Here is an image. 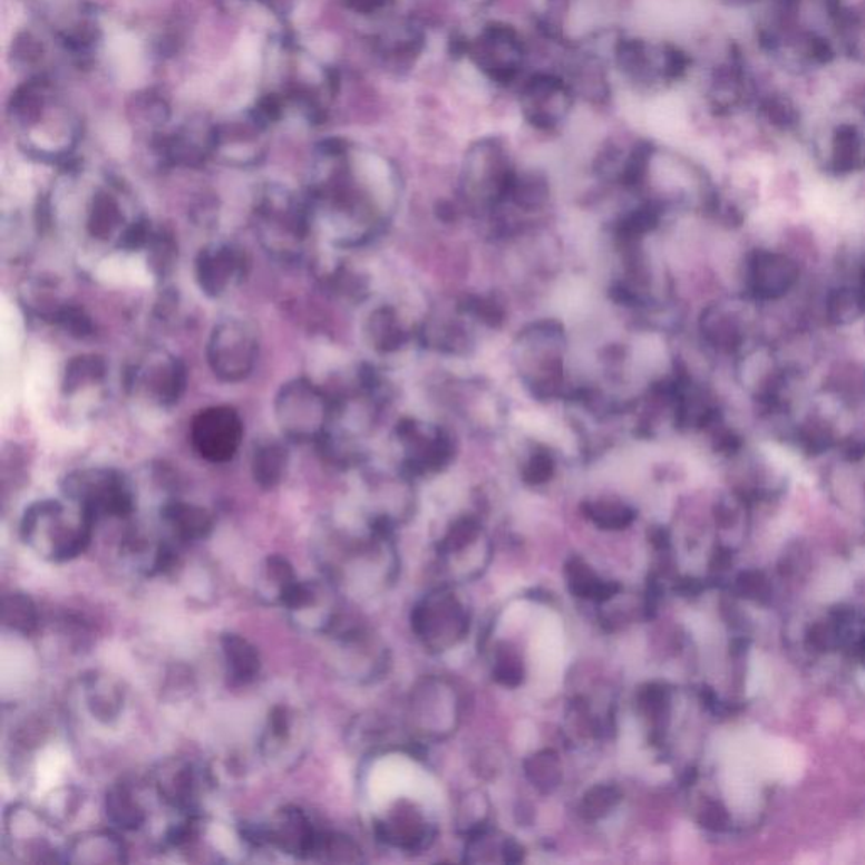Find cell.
<instances>
[{
    "instance_id": "1",
    "label": "cell",
    "mask_w": 865,
    "mask_h": 865,
    "mask_svg": "<svg viewBox=\"0 0 865 865\" xmlns=\"http://www.w3.org/2000/svg\"><path fill=\"white\" fill-rule=\"evenodd\" d=\"M251 222L265 254L281 264L303 261L311 235L317 232L310 203L278 188L259 196Z\"/></svg>"
},
{
    "instance_id": "22",
    "label": "cell",
    "mask_w": 865,
    "mask_h": 865,
    "mask_svg": "<svg viewBox=\"0 0 865 865\" xmlns=\"http://www.w3.org/2000/svg\"><path fill=\"white\" fill-rule=\"evenodd\" d=\"M147 257V268L157 280H165L172 274L178 261V244L175 235L166 229L156 227L149 244L144 249Z\"/></svg>"
},
{
    "instance_id": "28",
    "label": "cell",
    "mask_w": 865,
    "mask_h": 865,
    "mask_svg": "<svg viewBox=\"0 0 865 865\" xmlns=\"http://www.w3.org/2000/svg\"><path fill=\"white\" fill-rule=\"evenodd\" d=\"M586 514L593 523L605 527V529H622L634 519L631 507L624 506V504L609 503V500L589 504Z\"/></svg>"
},
{
    "instance_id": "23",
    "label": "cell",
    "mask_w": 865,
    "mask_h": 865,
    "mask_svg": "<svg viewBox=\"0 0 865 865\" xmlns=\"http://www.w3.org/2000/svg\"><path fill=\"white\" fill-rule=\"evenodd\" d=\"M2 622L12 632L31 635L39 625V614L35 601L26 593H8L2 602Z\"/></svg>"
},
{
    "instance_id": "30",
    "label": "cell",
    "mask_w": 865,
    "mask_h": 865,
    "mask_svg": "<svg viewBox=\"0 0 865 865\" xmlns=\"http://www.w3.org/2000/svg\"><path fill=\"white\" fill-rule=\"evenodd\" d=\"M555 474V458L545 448L534 451L524 465L523 478L531 485L548 482Z\"/></svg>"
},
{
    "instance_id": "10",
    "label": "cell",
    "mask_w": 865,
    "mask_h": 865,
    "mask_svg": "<svg viewBox=\"0 0 865 865\" xmlns=\"http://www.w3.org/2000/svg\"><path fill=\"white\" fill-rule=\"evenodd\" d=\"M412 628L422 638L437 641L440 634H447L448 642L454 638H460L467 628V618L460 605L457 604L450 595H440L425 604V608H418L412 615Z\"/></svg>"
},
{
    "instance_id": "18",
    "label": "cell",
    "mask_w": 865,
    "mask_h": 865,
    "mask_svg": "<svg viewBox=\"0 0 865 865\" xmlns=\"http://www.w3.org/2000/svg\"><path fill=\"white\" fill-rule=\"evenodd\" d=\"M828 166L837 176H854L865 169V140L852 127H842L835 134L828 154Z\"/></svg>"
},
{
    "instance_id": "32",
    "label": "cell",
    "mask_w": 865,
    "mask_h": 865,
    "mask_svg": "<svg viewBox=\"0 0 865 865\" xmlns=\"http://www.w3.org/2000/svg\"><path fill=\"white\" fill-rule=\"evenodd\" d=\"M497 680L503 681L504 684L519 683L523 680V670H521L519 661L513 657L503 658L499 660V664L496 668Z\"/></svg>"
},
{
    "instance_id": "26",
    "label": "cell",
    "mask_w": 865,
    "mask_h": 865,
    "mask_svg": "<svg viewBox=\"0 0 865 865\" xmlns=\"http://www.w3.org/2000/svg\"><path fill=\"white\" fill-rule=\"evenodd\" d=\"M568 575L573 592L579 593L582 597L604 601V599L612 597L618 590V586L599 580L597 576L593 575L592 570L583 565L582 562H573L568 568Z\"/></svg>"
},
{
    "instance_id": "25",
    "label": "cell",
    "mask_w": 865,
    "mask_h": 865,
    "mask_svg": "<svg viewBox=\"0 0 865 865\" xmlns=\"http://www.w3.org/2000/svg\"><path fill=\"white\" fill-rule=\"evenodd\" d=\"M88 707L97 719L108 722L119 716L123 693L105 678H90L87 684Z\"/></svg>"
},
{
    "instance_id": "15",
    "label": "cell",
    "mask_w": 865,
    "mask_h": 865,
    "mask_svg": "<svg viewBox=\"0 0 865 865\" xmlns=\"http://www.w3.org/2000/svg\"><path fill=\"white\" fill-rule=\"evenodd\" d=\"M157 789L166 803L175 808L188 811L193 809L198 795L200 778L196 769L188 762H169L157 772Z\"/></svg>"
},
{
    "instance_id": "2",
    "label": "cell",
    "mask_w": 865,
    "mask_h": 865,
    "mask_svg": "<svg viewBox=\"0 0 865 865\" xmlns=\"http://www.w3.org/2000/svg\"><path fill=\"white\" fill-rule=\"evenodd\" d=\"M68 503L67 506L61 500H39L22 516V540L49 562H70L90 545L97 521L84 507Z\"/></svg>"
},
{
    "instance_id": "24",
    "label": "cell",
    "mask_w": 865,
    "mask_h": 865,
    "mask_svg": "<svg viewBox=\"0 0 865 865\" xmlns=\"http://www.w3.org/2000/svg\"><path fill=\"white\" fill-rule=\"evenodd\" d=\"M324 288L337 297L350 301H362L369 293V281L347 265H333L320 274Z\"/></svg>"
},
{
    "instance_id": "13",
    "label": "cell",
    "mask_w": 865,
    "mask_h": 865,
    "mask_svg": "<svg viewBox=\"0 0 865 865\" xmlns=\"http://www.w3.org/2000/svg\"><path fill=\"white\" fill-rule=\"evenodd\" d=\"M290 467L288 444L278 438H262L254 445L251 458L252 478L264 490L276 489Z\"/></svg>"
},
{
    "instance_id": "8",
    "label": "cell",
    "mask_w": 865,
    "mask_h": 865,
    "mask_svg": "<svg viewBox=\"0 0 865 865\" xmlns=\"http://www.w3.org/2000/svg\"><path fill=\"white\" fill-rule=\"evenodd\" d=\"M249 257L241 245L229 241L210 242L195 259V280L200 291L212 300L224 298L244 283Z\"/></svg>"
},
{
    "instance_id": "4",
    "label": "cell",
    "mask_w": 865,
    "mask_h": 865,
    "mask_svg": "<svg viewBox=\"0 0 865 865\" xmlns=\"http://www.w3.org/2000/svg\"><path fill=\"white\" fill-rule=\"evenodd\" d=\"M261 336L254 321L227 317L213 327L206 343L210 370L225 385L247 381L257 366Z\"/></svg>"
},
{
    "instance_id": "11",
    "label": "cell",
    "mask_w": 865,
    "mask_h": 865,
    "mask_svg": "<svg viewBox=\"0 0 865 865\" xmlns=\"http://www.w3.org/2000/svg\"><path fill=\"white\" fill-rule=\"evenodd\" d=\"M65 861L88 865L124 864L127 862V847L114 832H88L68 844Z\"/></svg>"
},
{
    "instance_id": "9",
    "label": "cell",
    "mask_w": 865,
    "mask_h": 865,
    "mask_svg": "<svg viewBox=\"0 0 865 865\" xmlns=\"http://www.w3.org/2000/svg\"><path fill=\"white\" fill-rule=\"evenodd\" d=\"M264 832L268 845L298 858L314 857L323 835L297 806L280 809L273 820L264 825Z\"/></svg>"
},
{
    "instance_id": "31",
    "label": "cell",
    "mask_w": 865,
    "mask_h": 865,
    "mask_svg": "<svg viewBox=\"0 0 865 865\" xmlns=\"http://www.w3.org/2000/svg\"><path fill=\"white\" fill-rule=\"evenodd\" d=\"M477 536V521L472 519V517H465V519L458 521V523L451 527L450 533L445 537L444 546L448 552H458V550H464L465 546L470 545L472 541Z\"/></svg>"
},
{
    "instance_id": "3",
    "label": "cell",
    "mask_w": 865,
    "mask_h": 865,
    "mask_svg": "<svg viewBox=\"0 0 865 865\" xmlns=\"http://www.w3.org/2000/svg\"><path fill=\"white\" fill-rule=\"evenodd\" d=\"M333 398L307 377L281 386L274 398V418L281 435L293 444H318L330 426Z\"/></svg>"
},
{
    "instance_id": "7",
    "label": "cell",
    "mask_w": 865,
    "mask_h": 865,
    "mask_svg": "<svg viewBox=\"0 0 865 865\" xmlns=\"http://www.w3.org/2000/svg\"><path fill=\"white\" fill-rule=\"evenodd\" d=\"M244 440V421L232 406H210L196 412L189 425V444L210 464L234 460Z\"/></svg>"
},
{
    "instance_id": "21",
    "label": "cell",
    "mask_w": 865,
    "mask_h": 865,
    "mask_svg": "<svg viewBox=\"0 0 865 865\" xmlns=\"http://www.w3.org/2000/svg\"><path fill=\"white\" fill-rule=\"evenodd\" d=\"M108 820L123 830H139L146 822L143 806L127 785H116L105 798Z\"/></svg>"
},
{
    "instance_id": "12",
    "label": "cell",
    "mask_w": 865,
    "mask_h": 865,
    "mask_svg": "<svg viewBox=\"0 0 865 865\" xmlns=\"http://www.w3.org/2000/svg\"><path fill=\"white\" fill-rule=\"evenodd\" d=\"M107 55L117 80L124 87H136L144 77L143 46L133 32L123 28L107 29Z\"/></svg>"
},
{
    "instance_id": "27",
    "label": "cell",
    "mask_w": 865,
    "mask_h": 865,
    "mask_svg": "<svg viewBox=\"0 0 865 865\" xmlns=\"http://www.w3.org/2000/svg\"><path fill=\"white\" fill-rule=\"evenodd\" d=\"M526 772L537 788L550 791L558 786L560 776H562L558 757L548 750L537 754L526 762Z\"/></svg>"
},
{
    "instance_id": "6",
    "label": "cell",
    "mask_w": 865,
    "mask_h": 865,
    "mask_svg": "<svg viewBox=\"0 0 865 865\" xmlns=\"http://www.w3.org/2000/svg\"><path fill=\"white\" fill-rule=\"evenodd\" d=\"M127 391L153 408L169 409L178 405L188 386V372L182 359L154 349L127 369Z\"/></svg>"
},
{
    "instance_id": "29",
    "label": "cell",
    "mask_w": 865,
    "mask_h": 865,
    "mask_svg": "<svg viewBox=\"0 0 865 865\" xmlns=\"http://www.w3.org/2000/svg\"><path fill=\"white\" fill-rule=\"evenodd\" d=\"M621 795L614 786H595L586 793L583 799V809L586 817L601 818L608 815L615 805H618Z\"/></svg>"
},
{
    "instance_id": "19",
    "label": "cell",
    "mask_w": 865,
    "mask_h": 865,
    "mask_svg": "<svg viewBox=\"0 0 865 865\" xmlns=\"http://www.w3.org/2000/svg\"><path fill=\"white\" fill-rule=\"evenodd\" d=\"M105 377H107V363L101 357L94 353L77 356L65 367L61 391L67 398H75L81 392L100 386Z\"/></svg>"
},
{
    "instance_id": "5",
    "label": "cell",
    "mask_w": 865,
    "mask_h": 865,
    "mask_svg": "<svg viewBox=\"0 0 865 865\" xmlns=\"http://www.w3.org/2000/svg\"><path fill=\"white\" fill-rule=\"evenodd\" d=\"M65 497L95 517H127L136 509V493L123 472L114 468H81L61 484Z\"/></svg>"
},
{
    "instance_id": "16",
    "label": "cell",
    "mask_w": 865,
    "mask_h": 865,
    "mask_svg": "<svg viewBox=\"0 0 865 865\" xmlns=\"http://www.w3.org/2000/svg\"><path fill=\"white\" fill-rule=\"evenodd\" d=\"M227 674L235 684H249L261 673V654L244 635L227 632L221 638Z\"/></svg>"
},
{
    "instance_id": "14",
    "label": "cell",
    "mask_w": 865,
    "mask_h": 865,
    "mask_svg": "<svg viewBox=\"0 0 865 865\" xmlns=\"http://www.w3.org/2000/svg\"><path fill=\"white\" fill-rule=\"evenodd\" d=\"M161 519L173 536L182 541H202L213 531L212 513L185 500H169L161 507Z\"/></svg>"
},
{
    "instance_id": "17",
    "label": "cell",
    "mask_w": 865,
    "mask_h": 865,
    "mask_svg": "<svg viewBox=\"0 0 865 865\" xmlns=\"http://www.w3.org/2000/svg\"><path fill=\"white\" fill-rule=\"evenodd\" d=\"M366 337L369 346L379 353H395L408 343V332L402 329L395 308L379 307L366 321Z\"/></svg>"
},
{
    "instance_id": "20",
    "label": "cell",
    "mask_w": 865,
    "mask_h": 865,
    "mask_svg": "<svg viewBox=\"0 0 865 865\" xmlns=\"http://www.w3.org/2000/svg\"><path fill=\"white\" fill-rule=\"evenodd\" d=\"M298 576L293 566L284 556L273 555L265 558L261 566L257 580V593L268 604L281 605L288 590L291 589Z\"/></svg>"
}]
</instances>
